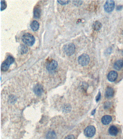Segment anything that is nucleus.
<instances>
[{
	"label": "nucleus",
	"mask_w": 123,
	"mask_h": 139,
	"mask_svg": "<svg viewBox=\"0 0 123 139\" xmlns=\"http://www.w3.org/2000/svg\"><path fill=\"white\" fill-rule=\"evenodd\" d=\"M22 38L23 43L29 46H32L35 43V37L33 35L29 33L24 34Z\"/></svg>",
	"instance_id": "f257e3e1"
},
{
	"label": "nucleus",
	"mask_w": 123,
	"mask_h": 139,
	"mask_svg": "<svg viewBox=\"0 0 123 139\" xmlns=\"http://www.w3.org/2000/svg\"><path fill=\"white\" fill-rule=\"evenodd\" d=\"M15 59L12 56L9 55L7 59L3 62L1 66V69L3 71H6L9 69L10 65L14 62Z\"/></svg>",
	"instance_id": "f03ea898"
},
{
	"label": "nucleus",
	"mask_w": 123,
	"mask_h": 139,
	"mask_svg": "<svg viewBox=\"0 0 123 139\" xmlns=\"http://www.w3.org/2000/svg\"><path fill=\"white\" fill-rule=\"evenodd\" d=\"M63 48L64 52L68 56L73 54L76 51V46L72 43H69L65 44Z\"/></svg>",
	"instance_id": "7ed1b4c3"
},
{
	"label": "nucleus",
	"mask_w": 123,
	"mask_h": 139,
	"mask_svg": "<svg viewBox=\"0 0 123 139\" xmlns=\"http://www.w3.org/2000/svg\"><path fill=\"white\" fill-rule=\"evenodd\" d=\"M78 61L79 63L82 66H86L90 62V57L87 54H82L79 57Z\"/></svg>",
	"instance_id": "20e7f679"
},
{
	"label": "nucleus",
	"mask_w": 123,
	"mask_h": 139,
	"mask_svg": "<svg viewBox=\"0 0 123 139\" xmlns=\"http://www.w3.org/2000/svg\"><path fill=\"white\" fill-rule=\"evenodd\" d=\"M115 7V3L114 1L107 0L106 1L104 5V9L105 11L107 13H110L114 10Z\"/></svg>",
	"instance_id": "39448f33"
},
{
	"label": "nucleus",
	"mask_w": 123,
	"mask_h": 139,
	"mask_svg": "<svg viewBox=\"0 0 123 139\" xmlns=\"http://www.w3.org/2000/svg\"><path fill=\"white\" fill-rule=\"evenodd\" d=\"M96 132V129L93 126H87L84 131L85 135L87 137H92L94 136Z\"/></svg>",
	"instance_id": "423d86ee"
},
{
	"label": "nucleus",
	"mask_w": 123,
	"mask_h": 139,
	"mask_svg": "<svg viewBox=\"0 0 123 139\" xmlns=\"http://www.w3.org/2000/svg\"><path fill=\"white\" fill-rule=\"evenodd\" d=\"M58 63L56 61L52 60L47 63L46 68L48 71H51L54 70L57 68Z\"/></svg>",
	"instance_id": "0eeeda50"
},
{
	"label": "nucleus",
	"mask_w": 123,
	"mask_h": 139,
	"mask_svg": "<svg viewBox=\"0 0 123 139\" xmlns=\"http://www.w3.org/2000/svg\"><path fill=\"white\" fill-rule=\"evenodd\" d=\"M118 77V74L117 72L115 71H112L108 73L107 75V78L110 82L115 81Z\"/></svg>",
	"instance_id": "6e6552de"
},
{
	"label": "nucleus",
	"mask_w": 123,
	"mask_h": 139,
	"mask_svg": "<svg viewBox=\"0 0 123 139\" xmlns=\"http://www.w3.org/2000/svg\"><path fill=\"white\" fill-rule=\"evenodd\" d=\"M33 90L36 95L38 96H41L43 92V87L40 84H37L34 87Z\"/></svg>",
	"instance_id": "1a4fd4ad"
},
{
	"label": "nucleus",
	"mask_w": 123,
	"mask_h": 139,
	"mask_svg": "<svg viewBox=\"0 0 123 139\" xmlns=\"http://www.w3.org/2000/svg\"><path fill=\"white\" fill-rule=\"evenodd\" d=\"M118 130L117 128L115 125H112L109 128L108 132L111 136H115L117 134Z\"/></svg>",
	"instance_id": "9d476101"
},
{
	"label": "nucleus",
	"mask_w": 123,
	"mask_h": 139,
	"mask_svg": "<svg viewBox=\"0 0 123 139\" xmlns=\"http://www.w3.org/2000/svg\"><path fill=\"white\" fill-rule=\"evenodd\" d=\"M115 92L114 89L111 87H108L105 92V96L107 98H111L113 96Z\"/></svg>",
	"instance_id": "9b49d317"
},
{
	"label": "nucleus",
	"mask_w": 123,
	"mask_h": 139,
	"mask_svg": "<svg viewBox=\"0 0 123 139\" xmlns=\"http://www.w3.org/2000/svg\"><path fill=\"white\" fill-rule=\"evenodd\" d=\"M113 67L115 69L118 71L121 70L123 67V60H118L116 61L114 63Z\"/></svg>",
	"instance_id": "f8f14e48"
},
{
	"label": "nucleus",
	"mask_w": 123,
	"mask_h": 139,
	"mask_svg": "<svg viewBox=\"0 0 123 139\" xmlns=\"http://www.w3.org/2000/svg\"><path fill=\"white\" fill-rule=\"evenodd\" d=\"M112 117L109 115H105L102 117L101 122L104 125H108L112 122Z\"/></svg>",
	"instance_id": "ddd939ff"
},
{
	"label": "nucleus",
	"mask_w": 123,
	"mask_h": 139,
	"mask_svg": "<svg viewBox=\"0 0 123 139\" xmlns=\"http://www.w3.org/2000/svg\"><path fill=\"white\" fill-rule=\"evenodd\" d=\"M102 27V24L98 21H95L92 26V28L96 31H99L101 28Z\"/></svg>",
	"instance_id": "4468645a"
},
{
	"label": "nucleus",
	"mask_w": 123,
	"mask_h": 139,
	"mask_svg": "<svg viewBox=\"0 0 123 139\" xmlns=\"http://www.w3.org/2000/svg\"><path fill=\"white\" fill-rule=\"evenodd\" d=\"M39 23L36 20L32 21L31 24V27L34 31H37L39 29Z\"/></svg>",
	"instance_id": "2eb2a0df"
},
{
	"label": "nucleus",
	"mask_w": 123,
	"mask_h": 139,
	"mask_svg": "<svg viewBox=\"0 0 123 139\" xmlns=\"http://www.w3.org/2000/svg\"><path fill=\"white\" fill-rule=\"evenodd\" d=\"M41 9L38 7H36L34 10V17L35 18H39L41 15Z\"/></svg>",
	"instance_id": "dca6fc26"
},
{
	"label": "nucleus",
	"mask_w": 123,
	"mask_h": 139,
	"mask_svg": "<svg viewBox=\"0 0 123 139\" xmlns=\"http://www.w3.org/2000/svg\"><path fill=\"white\" fill-rule=\"evenodd\" d=\"M46 139H56L57 136L54 131H50L46 134Z\"/></svg>",
	"instance_id": "f3484780"
},
{
	"label": "nucleus",
	"mask_w": 123,
	"mask_h": 139,
	"mask_svg": "<svg viewBox=\"0 0 123 139\" xmlns=\"http://www.w3.org/2000/svg\"><path fill=\"white\" fill-rule=\"evenodd\" d=\"M7 4L6 1H1V11L4 10L7 7Z\"/></svg>",
	"instance_id": "a211bd4d"
},
{
	"label": "nucleus",
	"mask_w": 123,
	"mask_h": 139,
	"mask_svg": "<svg viewBox=\"0 0 123 139\" xmlns=\"http://www.w3.org/2000/svg\"><path fill=\"white\" fill-rule=\"evenodd\" d=\"M71 109V107L69 105L67 104L64 106V108H63V111H64V112H65V113H68V112H70Z\"/></svg>",
	"instance_id": "6ab92c4d"
},
{
	"label": "nucleus",
	"mask_w": 123,
	"mask_h": 139,
	"mask_svg": "<svg viewBox=\"0 0 123 139\" xmlns=\"http://www.w3.org/2000/svg\"><path fill=\"white\" fill-rule=\"evenodd\" d=\"M21 52L23 54H25V53H27L28 52V48L26 46L23 45L21 46Z\"/></svg>",
	"instance_id": "aec40b11"
},
{
	"label": "nucleus",
	"mask_w": 123,
	"mask_h": 139,
	"mask_svg": "<svg viewBox=\"0 0 123 139\" xmlns=\"http://www.w3.org/2000/svg\"><path fill=\"white\" fill-rule=\"evenodd\" d=\"M70 1L69 0H58L57 2H59V3L61 4V5H66L69 3L70 2Z\"/></svg>",
	"instance_id": "412c9836"
},
{
	"label": "nucleus",
	"mask_w": 123,
	"mask_h": 139,
	"mask_svg": "<svg viewBox=\"0 0 123 139\" xmlns=\"http://www.w3.org/2000/svg\"><path fill=\"white\" fill-rule=\"evenodd\" d=\"M73 3L74 4L75 6H78L81 5L83 3V1H73Z\"/></svg>",
	"instance_id": "4be33fe9"
},
{
	"label": "nucleus",
	"mask_w": 123,
	"mask_h": 139,
	"mask_svg": "<svg viewBox=\"0 0 123 139\" xmlns=\"http://www.w3.org/2000/svg\"><path fill=\"white\" fill-rule=\"evenodd\" d=\"M65 139H75V137L73 135H68Z\"/></svg>",
	"instance_id": "5701e85b"
},
{
	"label": "nucleus",
	"mask_w": 123,
	"mask_h": 139,
	"mask_svg": "<svg viewBox=\"0 0 123 139\" xmlns=\"http://www.w3.org/2000/svg\"><path fill=\"white\" fill-rule=\"evenodd\" d=\"M101 98V93L100 92H99L98 94V95H97V96L96 97V102H98L99 100H100V99Z\"/></svg>",
	"instance_id": "b1692460"
},
{
	"label": "nucleus",
	"mask_w": 123,
	"mask_h": 139,
	"mask_svg": "<svg viewBox=\"0 0 123 139\" xmlns=\"http://www.w3.org/2000/svg\"><path fill=\"white\" fill-rule=\"evenodd\" d=\"M123 6L122 5H119L116 7V10L118 11H120L123 9Z\"/></svg>",
	"instance_id": "393cba45"
},
{
	"label": "nucleus",
	"mask_w": 123,
	"mask_h": 139,
	"mask_svg": "<svg viewBox=\"0 0 123 139\" xmlns=\"http://www.w3.org/2000/svg\"><path fill=\"white\" fill-rule=\"evenodd\" d=\"M96 109H95V110H93L92 112V115H93V114H95V112Z\"/></svg>",
	"instance_id": "a878e982"
},
{
	"label": "nucleus",
	"mask_w": 123,
	"mask_h": 139,
	"mask_svg": "<svg viewBox=\"0 0 123 139\" xmlns=\"http://www.w3.org/2000/svg\"></svg>",
	"instance_id": "bb28decb"
},
{
	"label": "nucleus",
	"mask_w": 123,
	"mask_h": 139,
	"mask_svg": "<svg viewBox=\"0 0 123 139\" xmlns=\"http://www.w3.org/2000/svg\"></svg>",
	"instance_id": "cd10ccee"
}]
</instances>
